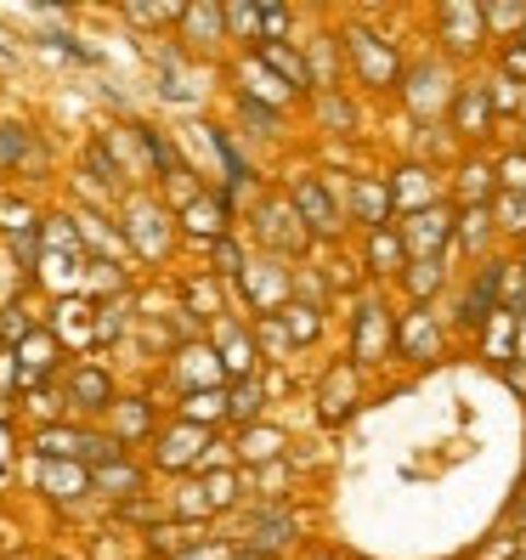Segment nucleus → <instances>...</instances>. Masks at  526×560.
<instances>
[{
    "label": "nucleus",
    "mask_w": 526,
    "mask_h": 560,
    "mask_svg": "<svg viewBox=\"0 0 526 560\" xmlns=\"http://www.w3.org/2000/svg\"><path fill=\"white\" fill-rule=\"evenodd\" d=\"M340 51H346V69H351L356 85H369V91H402V51H397V40H390V35L351 23L346 35H340Z\"/></svg>",
    "instance_id": "nucleus-1"
},
{
    "label": "nucleus",
    "mask_w": 526,
    "mask_h": 560,
    "mask_svg": "<svg viewBox=\"0 0 526 560\" xmlns=\"http://www.w3.org/2000/svg\"><path fill=\"white\" fill-rule=\"evenodd\" d=\"M346 351L356 369H379V362H390V351H397V317H390V306L379 301V294H363L346 323Z\"/></svg>",
    "instance_id": "nucleus-2"
},
{
    "label": "nucleus",
    "mask_w": 526,
    "mask_h": 560,
    "mask_svg": "<svg viewBox=\"0 0 526 560\" xmlns=\"http://www.w3.org/2000/svg\"><path fill=\"white\" fill-rule=\"evenodd\" d=\"M402 108L419 119V125H436V114H453V96H458V85H453V69L447 62H436V57H424V62H413V69L402 74Z\"/></svg>",
    "instance_id": "nucleus-3"
},
{
    "label": "nucleus",
    "mask_w": 526,
    "mask_h": 560,
    "mask_svg": "<svg viewBox=\"0 0 526 560\" xmlns=\"http://www.w3.org/2000/svg\"><path fill=\"white\" fill-rule=\"evenodd\" d=\"M289 205H294V215H301V226L312 233V244L346 233V210H340V199H335V187H328V176L301 171V176L289 182Z\"/></svg>",
    "instance_id": "nucleus-4"
},
{
    "label": "nucleus",
    "mask_w": 526,
    "mask_h": 560,
    "mask_svg": "<svg viewBox=\"0 0 526 560\" xmlns=\"http://www.w3.org/2000/svg\"><path fill=\"white\" fill-rule=\"evenodd\" d=\"M504 272H510V255H487L481 267L470 272L465 294H458V328L481 335V328L504 312Z\"/></svg>",
    "instance_id": "nucleus-5"
},
{
    "label": "nucleus",
    "mask_w": 526,
    "mask_h": 560,
    "mask_svg": "<svg viewBox=\"0 0 526 560\" xmlns=\"http://www.w3.org/2000/svg\"><path fill=\"white\" fill-rule=\"evenodd\" d=\"M317 419L323 424H346L356 408H363V369H356L351 357H335L323 369V380H317Z\"/></svg>",
    "instance_id": "nucleus-6"
},
{
    "label": "nucleus",
    "mask_w": 526,
    "mask_h": 560,
    "mask_svg": "<svg viewBox=\"0 0 526 560\" xmlns=\"http://www.w3.org/2000/svg\"><path fill=\"white\" fill-rule=\"evenodd\" d=\"M244 301L255 306V317H278L289 301H294V267H283L278 255H260L244 267Z\"/></svg>",
    "instance_id": "nucleus-7"
},
{
    "label": "nucleus",
    "mask_w": 526,
    "mask_h": 560,
    "mask_svg": "<svg viewBox=\"0 0 526 560\" xmlns=\"http://www.w3.org/2000/svg\"><path fill=\"white\" fill-rule=\"evenodd\" d=\"M301 538V515H294L283 499H260L244 510V549L255 555H278L283 544Z\"/></svg>",
    "instance_id": "nucleus-8"
},
{
    "label": "nucleus",
    "mask_w": 526,
    "mask_h": 560,
    "mask_svg": "<svg viewBox=\"0 0 526 560\" xmlns=\"http://www.w3.org/2000/svg\"><path fill=\"white\" fill-rule=\"evenodd\" d=\"M328 187H335V182H328ZM335 199H340V210H346V226L356 221L363 233H374V226H390V215H397L385 176H346V192L335 187Z\"/></svg>",
    "instance_id": "nucleus-9"
},
{
    "label": "nucleus",
    "mask_w": 526,
    "mask_h": 560,
    "mask_svg": "<svg viewBox=\"0 0 526 560\" xmlns=\"http://www.w3.org/2000/svg\"><path fill=\"white\" fill-rule=\"evenodd\" d=\"M453 205H431V210H413L397 221V233L408 244V260H447L453 249Z\"/></svg>",
    "instance_id": "nucleus-10"
},
{
    "label": "nucleus",
    "mask_w": 526,
    "mask_h": 560,
    "mask_svg": "<svg viewBox=\"0 0 526 560\" xmlns=\"http://www.w3.org/2000/svg\"><path fill=\"white\" fill-rule=\"evenodd\" d=\"M436 35H442V51L447 57H476L487 46V18H481V0H447L436 7Z\"/></svg>",
    "instance_id": "nucleus-11"
},
{
    "label": "nucleus",
    "mask_w": 526,
    "mask_h": 560,
    "mask_svg": "<svg viewBox=\"0 0 526 560\" xmlns=\"http://www.w3.org/2000/svg\"><path fill=\"white\" fill-rule=\"evenodd\" d=\"M255 238L267 244V255H278V260L306 255V249H312V233L301 226V215H294V205H289V199H267V205L255 210Z\"/></svg>",
    "instance_id": "nucleus-12"
},
{
    "label": "nucleus",
    "mask_w": 526,
    "mask_h": 560,
    "mask_svg": "<svg viewBox=\"0 0 526 560\" xmlns=\"http://www.w3.org/2000/svg\"><path fill=\"white\" fill-rule=\"evenodd\" d=\"M210 447H215V436L204 431V424L176 419L171 431H159L153 465H159V470H199V465H210Z\"/></svg>",
    "instance_id": "nucleus-13"
},
{
    "label": "nucleus",
    "mask_w": 526,
    "mask_h": 560,
    "mask_svg": "<svg viewBox=\"0 0 526 560\" xmlns=\"http://www.w3.org/2000/svg\"><path fill=\"white\" fill-rule=\"evenodd\" d=\"M442 346H447V323L436 306H408L397 317V357L431 362V357H442Z\"/></svg>",
    "instance_id": "nucleus-14"
},
{
    "label": "nucleus",
    "mask_w": 526,
    "mask_h": 560,
    "mask_svg": "<svg viewBox=\"0 0 526 560\" xmlns=\"http://www.w3.org/2000/svg\"><path fill=\"white\" fill-rule=\"evenodd\" d=\"M210 346H215L221 369L233 374V380H255V369H260L255 328H244L238 317H215V323H210Z\"/></svg>",
    "instance_id": "nucleus-15"
},
{
    "label": "nucleus",
    "mask_w": 526,
    "mask_h": 560,
    "mask_svg": "<svg viewBox=\"0 0 526 560\" xmlns=\"http://www.w3.org/2000/svg\"><path fill=\"white\" fill-rule=\"evenodd\" d=\"M255 62H260V69H272V74H278V80H283L294 96L317 91V85H312V62H306V46L294 40V35H289V40H260V46H255Z\"/></svg>",
    "instance_id": "nucleus-16"
},
{
    "label": "nucleus",
    "mask_w": 526,
    "mask_h": 560,
    "mask_svg": "<svg viewBox=\"0 0 526 560\" xmlns=\"http://www.w3.org/2000/svg\"><path fill=\"white\" fill-rule=\"evenodd\" d=\"M447 125H453V137H465V142H476V137H487V130H492V96H487L481 80H458Z\"/></svg>",
    "instance_id": "nucleus-17"
},
{
    "label": "nucleus",
    "mask_w": 526,
    "mask_h": 560,
    "mask_svg": "<svg viewBox=\"0 0 526 560\" xmlns=\"http://www.w3.org/2000/svg\"><path fill=\"white\" fill-rule=\"evenodd\" d=\"M390 205H397V215H413V210H431L442 205L436 199V171L431 164H402V171H390Z\"/></svg>",
    "instance_id": "nucleus-18"
},
{
    "label": "nucleus",
    "mask_w": 526,
    "mask_h": 560,
    "mask_svg": "<svg viewBox=\"0 0 526 560\" xmlns=\"http://www.w3.org/2000/svg\"><path fill=\"white\" fill-rule=\"evenodd\" d=\"M363 267H369V278H390L397 283L402 272H408V244H402V233L397 226H374V233H363Z\"/></svg>",
    "instance_id": "nucleus-19"
},
{
    "label": "nucleus",
    "mask_w": 526,
    "mask_h": 560,
    "mask_svg": "<svg viewBox=\"0 0 526 560\" xmlns=\"http://www.w3.org/2000/svg\"><path fill=\"white\" fill-rule=\"evenodd\" d=\"M125 244L137 255H164L171 249V215L159 205H130L125 210Z\"/></svg>",
    "instance_id": "nucleus-20"
},
{
    "label": "nucleus",
    "mask_w": 526,
    "mask_h": 560,
    "mask_svg": "<svg viewBox=\"0 0 526 560\" xmlns=\"http://www.w3.org/2000/svg\"><path fill=\"white\" fill-rule=\"evenodd\" d=\"M176 380L187 385V397H192V390H221L226 369H221L215 346H210V340H192V346H182V351H176Z\"/></svg>",
    "instance_id": "nucleus-21"
},
{
    "label": "nucleus",
    "mask_w": 526,
    "mask_h": 560,
    "mask_svg": "<svg viewBox=\"0 0 526 560\" xmlns=\"http://www.w3.org/2000/svg\"><path fill=\"white\" fill-rule=\"evenodd\" d=\"M453 210H458V215H453V249L470 255V260H481L487 244H492V233H499L492 205H453Z\"/></svg>",
    "instance_id": "nucleus-22"
},
{
    "label": "nucleus",
    "mask_w": 526,
    "mask_h": 560,
    "mask_svg": "<svg viewBox=\"0 0 526 560\" xmlns=\"http://www.w3.org/2000/svg\"><path fill=\"white\" fill-rule=\"evenodd\" d=\"M301 40V35H294ZM306 46V62H312V85L317 91H346L340 80H346V51H340V35H312V40H301Z\"/></svg>",
    "instance_id": "nucleus-23"
},
{
    "label": "nucleus",
    "mask_w": 526,
    "mask_h": 560,
    "mask_svg": "<svg viewBox=\"0 0 526 560\" xmlns=\"http://www.w3.org/2000/svg\"><path fill=\"white\" fill-rule=\"evenodd\" d=\"M182 226L199 244H215V238H226V192H199L187 210H182Z\"/></svg>",
    "instance_id": "nucleus-24"
},
{
    "label": "nucleus",
    "mask_w": 526,
    "mask_h": 560,
    "mask_svg": "<svg viewBox=\"0 0 526 560\" xmlns=\"http://www.w3.org/2000/svg\"><path fill=\"white\" fill-rule=\"evenodd\" d=\"M397 289L408 294V306H436V294L447 289V260H408Z\"/></svg>",
    "instance_id": "nucleus-25"
},
{
    "label": "nucleus",
    "mask_w": 526,
    "mask_h": 560,
    "mask_svg": "<svg viewBox=\"0 0 526 560\" xmlns=\"http://www.w3.org/2000/svg\"><path fill=\"white\" fill-rule=\"evenodd\" d=\"M91 487L103 492V499H114V504H130V499H142V470L130 465V458H114V465L91 470Z\"/></svg>",
    "instance_id": "nucleus-26"
},
{
    "label": "nucleus",
    "mask_w": 526,
    "mask_h": 560,
    "mask_svg": "<svg viewBox=\"0 0 526 560\" xmlns=\"http://www.w3.org/2000/svg\"><path fill=\"white\" fill-rule=\"evenodd\" d=\"M458 205H492L499 199V164H487V159H465L458 164Z\"/></svg>",
    "instance_id": "nucleus-27"
},
{
    "label": "nucleus",
    "mask_w": 526,
    "mask_h": 560,
    "mask_svg": "<svg viewBox=\"0 0 526 560\" xmlns=\"http://www.w3.org/2000/svg\"><path fill=\"white\" fill-rule=\"evenodd\" d=\"M481 18H487V40H521L526 35V0H481Z\"/></svg>",
    "instance_id": "nucleus-28"
},
{
    "label": "nucleus",
    "mask_w": 526,
    "mask_h": 560,
    "mask_svg": "<svg viewBox=\"0 0 526 560\" xmlns=\"http://www.w3.org/2000/svg\"><path fill=\"white\" fill-rule=\"evenodd\" d=\"M69 402L74 408H85V413H103V408H114V385H108V374L103 369H74L69 374Z\"/></svg>",
    "instance_id": "nucleus-29"
},
{
    "label": "nucleus",
    "mask_w": 526,
    "mask_h": 560,
    "mask_svg": "<svg viewBox=\"0 0 526 560\" xmlns=\"http://www.w3.org/2000/svg\"><path fill=\"white\" fill-rule=\"evenodd\" d=\"M283 447H289V436L283 431H272V424H249L244 431V442H238V458L244 465H283Z\"/></svg>",
    "instance_id": "nucleus-30"
},
{
    "label": "nucleus",
    "mask_w": 526,
    "mask_h": 560,
    "mask_svg": "<svg viewBox=\"0 0 526 560\" xmlns=\"http://www.w3.org/2000/svg\"><path fill=\"white\" fill-rule=\"evenodd\" d=\"M244 80H249V85H244V96H249V103H260V108H278V114H283V108L294 103V91H289L272 69H260L255 57L244 62Z\"/></svg>",
    "instance_id": "nucleus-31"
},
{
    "label": "nucleus",
    "mask_w": 526,
    "mask_h": 560,
    "mask_svg": "<svg viewBox=\"0 0 526 560\" xmlns=\"http://www.w3.org/2000/svg\"><path fill=\"white\" fill-rule=\"evenodd\" d=\"M40 487L51 492V499H80V492H91V470L85 465H57V458H46L40 465Z\"/></svg>",
    "instance_id": "nucleus-32"
},
{
    "label": "nucleus",
    "mask_w": 526,
    "mask_h": 560,
    "mask_svg": "<svg viewBox=\"0 0 526 560\" xmlns=\"http://www.w3.org/2000/svg\"><path fill=\"white\" fill-rule=\"evenodd\" d=\"M182 35H187V46H215V40H226L221 7H182Z\"/></svg>",
    "instance_id": "nucleus-33"
},
{
    "label": "nucleus",
    "mask_w": 526,
    "mask_h": 560,
    "mask_svg": "<svg viewBox=\"0 0 526 560\" xmlns=\"http://www.w3.org/2000/svg\"><path fill=\"white\" fill-rule=\"evenodd\" d=\"M260 408H267V385L255 380H233V390H226V419H238V424H255Z\"/></svg>",
    "instance_id": "nucleus-34"
},
{
    "label": "nucleus",
    "mask_w": 526,
    "mask_h": 560,
    "mask_svg": "<svg viewBox=\"0 0 526 560\" xmlns=\"http://www.w3.org/2000/svg\"><path fill=\"white\" fill-rule=\"evenodd\" d=\"M278 317H283V328H289V340H294V346H317V340H323V306L289 301Z\"/></svg>",
    "instance_id": "nucleus-35"
},
{
    "label": "nucleus",
    "mask_w": 526,
    "mask_h": 560,
    "mask_svg": "<svg viewBox=\"0 0 526 560\" xmlns=\"http://www.w3.org/2000/svg\"><path fill=\"white\" fill-rule=\"evenodd\" d=\"M481 357H487V362H499V369L515 357V317H510V312H499V317L481 328Z\"/></svg>",
    "instance_id": "nucleus-36"
},
{
    "label": "nucleus",
    "mask_w": 526,
    "mask_h": 560,
    "mask_svg": "<svg viewBox=\"0 0 526 560\" xmlns=\"http://www.w3.org/2000/svg\"><path fill=\"white\" fill-rule=\"evenodd\" d=\"M249 328H255V351H260V357H267V362H289L294 340H289V328H283V317H255Z\"/></svg>",
    "instance_id": "nucleus-37"
},
{
    "label": "nucleus",
    "mask_w": 526,
    "mask_h": 560,
    "mask_svg": "<svg viewBox=\"0 0 526 560\" xmlns=\"http://www.w3.org/2000/svg\"><path fill=\"white\" fill-rule=\"evenodd\" d=\"M244 267H249V255H244V244H238L233 233L210 244V272H215L221 283H238V278H244Z\"/></svg>",
    "instance_id": "nucleus-38"
},
{
    "label": "nucleus",
    "mask_w": 526,
    "mask_h": 560,
    "mask_svg": "<svg viewBox=\"0 0 526 560\" xmlns=\"http://www.w3.org/2000/svg\"><path fill=\"white\" fill-rule=\"evenodd\" d=\"M221 18H226V40L260 46V7H249V0H233V7H221Z\"/></svg>",
    "instance_id": "nucleus-39"
},
{
    "label": "nucleus",
    "mask_w": 526,
    "mask_h": 560,
    "mask_svg": "<svg viewBox=\"0 0 526 560\" xmlns=\"http://www.w3.org/2000/svg\"><path fill=\"white\" fill-rule=\"evenodd\" d=\"M137 137H142V148H148V159H153L159 182H171V176H182V171H187L182 153H176V142L164 137V130H137Z\"/></svg>",
    "instance_id": "nucleus-40"
},
{
    "label": "nucleus",
    "mask_w": 526,
    "mask_h": 560,
    "mask_svg": "<svg viewBox=\"0 0 526 560\" xmlns=\"http://www.w3.org/2000/svg\"><path fill=\"white\" fill-rule=\"evenodd\" d=\"M108 413H114V442H119V447L137 442V436L148 431V402H142V397H125V402H114Z\"/></svg>",
    "instance_id": "nucleus-41"
},
{
    "label": "nucleus",
    "mask_w": 526,
    "mask_h": 560,
    "mask_svg": "<svg viewBox=\"0 0 526 560\" xmlns=\"http://www.w3.org/2000/svg\"><path fill=\"white\" fill-rule=\"evenodd\" d=\"M182 419H187V424H204V431H210V424H221V419H226V390H192L187 408H182Z\"/></svg>",
    "instance_id": "nucleus-42"
},
{
    "label": "nucleus",
    "mask_w": 526,
    "mask_h": 560,
    "mask_svg": "<svg viewBox=\"0 0 526 560\" xmlns=\"http://www.w3.org/2000/svg\"><path fill=\"white\" fill-rule=\"evenodd\" d=\"M317 114L328 125V137H346V130L356 125V108L346 103V91H317Z\"/></svg>",
    "instance_id": "nucleus-43"
},
{
    "label": "nucleus",
    "mask_w": 526,
    "mask_h": 560,
    "mask_svg": "<svg viewBox=\"0 0 526 560\" xmlns=\"http://www.w3.org/2000/svg\"><path fill=\"white\" fill-rule=\"evenodd\" d=\"M492 221H499V233L526 238V199L521 192H499V199H492Z\"/></svg>",
    "instance_id": "nucleus-44"
},
{
    "label": "nucleus",
    "mask_w": 526,
    "mask_h": 560,
    "mask_svg": "<svg viewBox=\"0 0 526 560\" xmlns=\"http://www.w3.org/2000/svg\"><path fill=\"white\" fill-rule=\"evenodd\" d=\"M74 226H80V244H96V249H103V255H119L125 249V233H108V226H103V215H74Z\"/></svg>",
    "instance_id": "nucleus-45"
},
{
    "label": "nucleus",
    "mask_w": 526,
    "mask_h": 560,
    "mask_svg": "<svg viewBox=\"0 0 526 560\" xmlns=\"http://www.w3.org/2000/svg\"><path fill=\"white\" fill-rule=\"evenodd\" d=\"M204 504H210V515L233 510V504H238V476H233V470H215V476L204 481Z\"/></svg>",
    "instance_id": "nucleus-46"
},
{
    "label": "nucleus",
    "mask_w": 526,
    "mask_h": 560,
    "mask_svg": "<svg viewBox=\"0 0 526 560\" xmlns=\"http://www.w3.org/2000/svg\"><path fill=\"white\" fill-rule=\"evenodd\" d=\"M187 301H192L187 312H199V317H210V323H215V317H226V312H221V294H215V283H210V278H192V283H187Z\"/></svg>",
    "instance_id": "nucleus-47"
},
{
    "label": "nucleus",
    "mask_w": 526,
    "mask_h": 560,
    "mask_svg": "<svg viewBox=\"0 0 526 560\" xmlns=\"http://www.w3.org/2000/svg\"><path fill=\"white\" fill-rule=\"evenodd\" d=\"M238 114H244V125H255V130H260V137H278V130H283V114H278V108L249 103V96H238Z\"/></svg>",
    "instance_id": "nucleus-48"
},
{
    "label": "nucleus",
    "mask_w": 526,
    "mask_h": 560,
    "mask_svg": "<svg viewBox=\"0 0 526 560\" xmlns=\"http://www.w3.org/2000/svg\"><path fill=\"white\" fill-rule=\"evenodd\" d=\"M470 560H526V538L521 533H499L487 549H476Z\"/></svg>",
    "instance_id": "nucleus-49"
},
{
    "label": "nucleus",
    "mask_w": 526,
    "mask_h": 560,
    "mask_svg": "<svg viewBox=\"0 0 526 560\" xmlns=\"http://www.w3.org/2000/svg\"><path fill=\"white\" fill-rule=\"evenodd\" d=\"M499 192H521L526 199V153H504L499 159Z\"/></svg>",
    "instance_id": "nucleus-50"
},
{
    "label": "nucleus",
    "mask_w": 526,
    "mask_h": 560,
    "mask_svg": "<svg viewBox=\"0 0 526 560\" xmlns=\"http://www.w3.org/2000/svg\"><path fill=\"white\" fill-rule=\"evenodd\" d=\"M499 69H504V80H510V85H526V40L499 46Z\"/></svg>",
    "instance_id": "nucleus-51"
},
{
    "label": "nucleus",
    "mask_w": 526,
    "mask_h": 560,
    "mask_svg": "<svg viewBox=\"0 0 526 560\" xmlns=\"http://www.w3.org/2000/svg\"><path fill=\"white\" fill-rule=\"evenodd\" d=\"M28 335H35V323L23 317V306H7V317H0V346H23Z\"/></svg>",
    "instance_id": "nucleus-52"
},
{
    "label": "nucleus",
    "mask_w": 526,
    "mask_h": 560,
    "mask_svg": "<svg viewBox=\"0 0 526 560\" xmlns=\"http://www.w3.org/2000/svg\"><path fill=\"white\" fill-rule=\"evenodd\" d=\"M125 301H108V306H96V340H114L119 328H125Z\"/></svg>",
    "instance_id": "nucleus-53"
},
{
    "label": "nucleus",
    "mask_w": 526,
    "mask_h": 560,
    "mask_svg": "<svg viewBox=\"0 0 526 560\" xmlns=\"http://www.w3.org/2000/svg\"><path fill=\"white\" fill-rule=\"evenodd\" d=\"M260 40H289V7H260Z\"/></svg>",
    "instance_id": "nucleus-54"
},
{
    "label": "nucleus",
    "mask_w": 526,
    "mask_h": 560,
    "mask_svg": "<svg viewBox=\"0 0 526 560\" xmlns=\"http://www.w3.org/2000/svg\"><path fill=\"white\" fill-rule=\"evenodd\" d=\"M487 96H492V114H510V108H521V91H515V85H510L504 74L487 85Z\"/></svg>",
    "instance_id": "nucleus-55"
},
{
    "label": "nucleus",
    "mask_w": 526,
    "mask_h": 560,
    "mask_svg": "<svg viewBox=\"0 0 526 560\" xmlns=\"http://www.w3.org/2000/svg\"><path fill=\"white\" fill-rule=\"evenodd\" d=\"M182 560H233V544H199V549H187Z\"/></svg>",
    "instance_id": "nucleus-56"
},
{
    "label": "nucleus",
    "mask_w": 526,
    "mask_h": 560,
    "mask_svg": "<svg viewBox=\"0 0 526 560\" xmlns=\"http://www.w3.org/2000/svg\"><path fill=\"white\" fill-rule=\"evenodd\" d=\"M515 357H521V369H526V317H515Z\"/></svg>",
    "instance_id": "nucleus-57"
},
{
    "label": "nucleus",
    "mask_w": 526,
    "mask_h": 560,
    "mask_svg": "<svg viewBox=\"0 0 526 560\" xmlns=\"http://www.w3.org/2000/svg\"><path fill=\"white\" fill-rule=\"evenodd\" d=\"M504 380H510V390H521V397H526V369H504Z\"/></svg>",
    "instance_id": "nucleus-58"
},
{
    "label": "nucleus",
    "mask_w": 526,
    "mask_h": 560,
    "mask_svg": "<svg viewBox=\"0 0 526 560\" xmlns=\"http://www.w3.org/2000/svg\"><path fill=\"white\" fill-rule=\"evenodd\" d=\"M312 560H335V555H312Z\"/></svg>",
    "instance_id": "nucleus-59"
},
{
    "label": "nucleus",
    "mask_w": 526,
    "mask_h": 560,
    "mask_svg": "<svg viewBox=\"0 0 526 560\" xmlns=\"http://www.w3.org/2000/svg\"><path fill=\"white\" fill-rule=\"evenodd\" d=\"M521 267H526V260H521Z\"/></svg>",
    "instance_id": "nucleus-60"
}]
</instances>
